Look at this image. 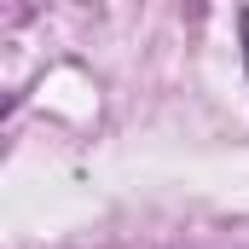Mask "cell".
<instances>
[{
	"mask_svg": "<svg viewBox=\"0 0 249 249\" xmlns=\"http://www.w3.org/2000/svg\"><path fill=\"white\" fill-rule=\"evenodd\" d=\"M244 58H249V12H244Z\"/></svg>",
	"mask_w": 249,
	"mask_h": 249,
	"instance_id": "cell-1",
	"label": "cell"
}]
</instances>
